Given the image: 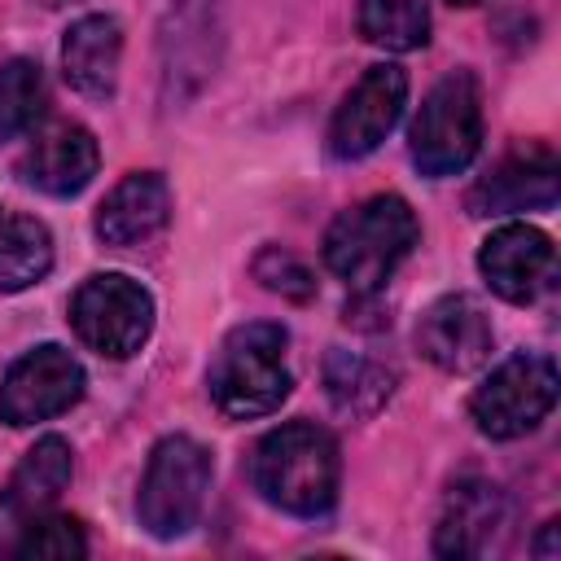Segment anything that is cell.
<instances>
[{
  "mask_svg": "<svg viewBox=\"0 0 561 561\" xmlns=\"http://www.w3.org/2000/svg\"><path fill=\"white\" fill-rule=\"evenodd\" d=\"M70 473H75V451L61 434H44L22 456V465L0 491V557H13L18 535L61 500V491L70 486Z\"/></svg>",
  "mask_w": 561,
  "mask_h": 561,
  "instance_id": "12",
  "label": "cell"
},
{
  "mask_svg": "<svg viewBox=\"0 0 561 561\" xmlns=\"http://www.w3.org/2000/svg\"><path fill=\"white\" fill-rule=\"evenodd\" d=\"M83 386H88L83 364L66 346L44 342L9 364V373L0 381V421L13 430L53 421L83 399Z\"/></svg>",
  "mask_w": 561,
  "mask_h": 561,
  "instance_id": "8",
  "label": "cell"
},
{
  "mask_svg": "<svg viewBox=\"0 0 561 561\" xmlns=\"http://www.w3.org/2000/svg\"><path fill=\"white\" fill-rule=\"evenodd\" d=\"M557 522H543V535H539V543H535V557H543V561H552L561 548H557Z\"/></svg>",
  "mask_w": 561,
  "mask_h": 561,
  "instance_id": "25",
  "label": "cell"
},
{
  "mask_svg": "<svg viewBox=\"0 0 561 561\" xmlns=\"http://www.w3.org/2000/svg\"><path fill=\"white\" fill-rule=\"evenodd\" d=\"M167 224H171V184L158 171L123 175L92 215V232L110 250H140L158 241Z\"/></svg>",
  "mask_w": 561,
  "mask_h": 561,
  "instance_id": "15",
  "label": "cell"
},
{
  "mask_svg": "<svg viewBox=\"0 0 561 561\" xmlns=\"http://www.w3.org/2000/svg\"><path fill=\"white\" fill-rule=\"evenodd\" d=\"M285 346H289V333L272 320H250V324L228 329L206 373L215 408L232 421H254V416L276 412L294 386Z\"/></svg>",
  "mask_w": 561,
  "mask_h": 561,
  "instance_id": "3",
  "label": "cell"
},
{
  "mask_svg": "<svg viewBox=\"0 0 561 561\" xmlns=\"http://www.w3.org/2000/svg\"><path fill=\"white\" fill-rule=\"evenodd\" d=\"M39 9H61V4H70V0H35Z\"/></svg>",
  "mask_w": 561,
  "mask_h": 561,
  "instance_id": "26",
  "label": "cell"
},
{
  "mask_svg": "<svg viewBox=\"0 0 561 561\" xmlns=\"http://www.w3.org/2000/svg\"><path fill=\"white\" fill-rule=\"evenodd\" d=\"M557 153L548 145H526L504 153L473 188L469 215H517V210H552L557 206Z\"/></svg>",
  "mask_w": 561,
  "mask_h": 561,
  "instance_id": "16",
  "label": "cell"
},
{
  "mask_svg": "<svg viewBox=\"0 0 561 561\" xmlns=\"http://www.w3.org/2000/svg\"><path fill=\"white\" fill-rule=\"evenodd\" d=\"M324 390H329V399H333L337 412H346V416H373L394 394V373L386 364L368 359V355L333 351L324 359Z\"/></svg>",
  "mask_w": 561,
  "mask_h": 561,
  "instance_id": "20",
  "label": "cell"
},
{
  "mask_svg": "<svg viewBox=\"0 0 561 561\" xmlns=\"http://www.w3.org/2000/svg\"><path fill=\"white\" fill-rule=\"evenodd\" d=\"M48 105V83L39 61L31 57H9L0 61V145L35 131Z\"/></svg>",
  "mask_w": 561,
  "mask_h": 561,
  "instance_id": "21",
  "label": "cell"
},
{
  "mask_svg": "<svg viewBox=\"0 0 561 561\" xmlns=\"http://www.w3.org/2000/svg\"><path fill=\"white\" fill-rule=\"evenodd\" d=\"M70 329L88 351L131 359L153 333V294L123 272H96L70 298Z\"/></svg>",
  "mask_w": 561,
  "mask_h": 561,
  "instance_id": "7",
  "label": "cell"
},
{
  "mask_svg": "<svg viewBox=\"0 0 561 561\" xmlns=\"http://www.w3.org/2000/svg\"><path fill=\"white\" fill-rule=\"evenodd\" d=\"M13 557H22V561H79V557H88V535L75 517L44 513L39 522H31L18 535Z\"/></svg>",
  "mask_w": 561,
  "mask_h": 561,
  "instance_id": "23",
  "label": "cell"
},
{
  "mask_svg": "<svg viewBox=\"0 0 561 561\" xmlns=\"http://www.w3.org/2000/svg\"><path fill=\"white\" fill-rule=\"evenodd\" d=\"M552 408H557V364L552 355H539V351H517L500 359L482 377V386L469 394L473 425L495 443L539 430Z\"/></svg>",
  "mask_w": 561,
  "mask_h": 561,
  "instance_id": "6",
  "label": "cell"
},
{
  "mask_svg": "<svg viewBox=\"0 0 561 561\" xmlns=\"http://www.w3.org/2000/svg\"><path fill=\"white\" fill-rule=\"evenodd\" d=\"M491 320L478 298L469 294H443L434 298L416 320V351L443 368V373H473L491 359Z\"/></svg>",
  "mask_w": 561,
  "mask_h": 561,
  "instance_id": "14",
  "label": "cell"
},
{
  "mask_svg": "<svg viewBox=\"0 0 561 561\" xmlns=\"http://www.w3.org/2000/svg\"><path fill=\"white\" fill-rule=\"evenodd\" d=\"M210 491V451L188 434H167L140 473L136 517L153 539H180L197 526Z\"/></svg>",
  "mask_w": 561,
  "mask_h": 561,
  "instance_id": "5",
  "label": "cell"
},
{
  "mask_svg": "<svg viewBox=\"0 0 561 561\" xmlns=\"http://www.w3.org/2000/svg\"><path fill=\"white\" fill-rule=\"evenodd\" d=\"M96 167H101L96 136L79 123H53L31 136V145L18 162V175H22V184H31L48 197H75L92 184Z\"/></svg>",
  "mask_w": 561,
  "mask_h": 561,
  "instance_id": "17",
  "label": "cell"
},
{
  "mask_svg": "<svg viewBox=\"0 0 561 561\" xmlns=\"http://www.w3.org/2000/svg\"><path fill=\"white\" fill-rule=\"evenodd\" d=\"M408 105V70L394 61H377L359 75V83L342 96L329 123V153L337 162L368 158L403 118Z\"/></svg>",
  "mask_w": 561,
  "mask_h": 561,
  "instance_id": "10",
  "label": "cell"
},
{
  "mask_svg": "<svg viewBox=\"0 0 561 561\" xmlns=\"http://www.w3.org/2000/svg\"><path fill=\"white\" fill-rule=\"evenodd\" d=\"M224 53V22L215 0H171L162 31H158V70H162V96L188 101L206 88Z\"/></svg>",
  "mask_w": 561,
  "mask_h": 561,
  "instance_id": "9",
  "label": "cell"
},
{
  "mask_svg": "<svg viewBox=\"0 0 561 561\" xmlns=\"http://www.w3.org/2000/svg\"><path fill=\"white\" fill-rule=\"evenodd\" d=\"M53 267V237L35 215L0 206V294H22L39 285Z\"/></svg>",
  "mask_w": 561,
  "mask_h": 561,
  "instance_id": "19",
  "label": "cell"
},
{
  "mask_svg": "<svg viewBox=\"0 0 561 561\" xmlns=\"http://www.w3.org/2000/svg\"><path fill=\"white\" fill-rule=\"evenodd\" d=\"M451 4H482V0H451Z\"/></svg>",
  "mask_w": 561,
  "mask_h": 561,
  "instance_id": "27",
  "label": "cell"
},
{
  "mask_svg": "<svg viewBox=\"0 0 561 561\" xmlns=\"http://www.w3.org/2000/svg\"><path fill=\"white\" fill-rule=\"evenodd\" d=\"M421 224L399 193H377L346 206L324 232V267L355 294H377L394 267L416 250Z\"/></svg>",
  "mask_w": 561,
  "mask_h": 561,
  "instance_id": "2",
  "label": "cell"
},
{
  "mask_svg": "<svg viewBox=\"0 0 561 561\" xmlns=\"http://www.w3.org/2000/svg\"><path fill=\"white\" fill-rule=\"evenodd\" d=\"M408 153L421 175L447 180L482 153V88L473 70H447L421 101L408 127Z\"/></svg>",
  "mask_w": 561,
  "mask_h": 561,
  "instance_id": "4",
  "label": "cell"
},
{
  "mask_svg": "<svg viewBox=\"0 0 561 561\" xmlns=\"http://www.w3.org/2000/svg\"><path fill=\"white\" fill-rule=\"evenodd\" d=\"M118 66H123V22L114 13H88L66 31L61 70L79 96L110 101L118 88Z\"/></svg>",
  "mask_w": 561,
  "mask_h": 561,
  "instance_id": "18",
  "label": "cell"
},
{
  "mask_svg": "<svg viewBox=\"0 0 561 561\" xmlns=\"http://www.w3.org/2000/svg\"><path fill=\"white\" fill-rule=\"evenodd\" d=\"M552 267H557V245L543 228L508 219L500 224L482 250H478V272L482 280L504 298V302H535L548 285H552Z\"/></svg>",
  "mask_w": 561,
  "mask_h": 561,
  "instance_id": "13",
  "label": "cell"
},
{
  "mask_svg": "<svg viewBox=\"0 0 561 561\" xmlns=\"http://www.w3.org/2000/svg\"><path fill=\"white\" fill-rule=\"evenodd\" d=\"M254 491L289 517H324L337 504V438L316 421H285L259 438L250 456Z\"/></svg>",
  "mask_w": 561,
  "mask_h": 561,
  "instance_id": "1",
  "label": "cell"
},
{
  "mask_svg": "<svg viewBox=\"0 0 561 561\" xmlns=\"http://www.w3.org/2000/svg\"><path fill=\"white\" fill-rule=\"evenodd\" d=\"M508 495L491 478H460L451 482L438 526H434V552L447 561H482L495 557L508 539Z\"/></svg>",
  "mask_w": 561,
  "mask_h": 561,
  "instance_id": "11",
  "label": "cell"
},
{
  "mask_svg": "<svg viewBox=\"0 0 561 561\" xmlns=\"http://www.w3.org/2000/svg\"><path fill=\"white\" fill-rule=\"evenodd\" d=\"M254 280H259L263 289L280 294V298H294V302H307V298L316 294L311 267H307L298 254L280 250V245H263V250L254 254Z\"/></svg>",
  "mask_w": 561,
  "mask_h": 561,
  "instance_id": "24",
  "label": "cell"
},
{
  "mask_svg": "<svg viewBox=\"0 0 561 561\" xmlns=\"http://www.w3.org/2000/svg\"><path fill=\"white\" fill-rule=\"evenodd\" d=\"M359 35L386 53L425 48L430 0H359Z\"/></svg>",
  "mask_w": 561,
  "mask_h": 561,
  "instance_id": "22",
  "label": "cell"
}]
</instances>
